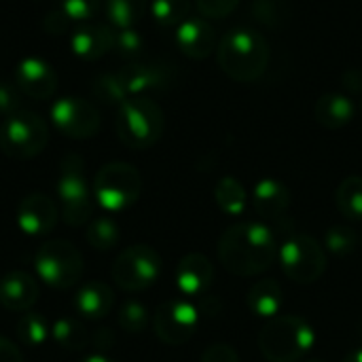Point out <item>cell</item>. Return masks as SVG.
I'll list each match as a JSON object with an SVG mask.
<instances>
[{
	"label": "cell",
	"instance_id": "7a4b0ae2",
	"mask_svg": "<svg viewBox=\"0 0 362 362\" xmlns=\"http://www.w3.org/2000/svg\"><path fill=\"white\" fill-rule=\"evenodd\" d=\"M216 57L221 70L229 78L252 83L261 78L269 66V45L259 32L250 28H235L223 36Z\"/></svg>",
	"mask_w": 362,
	"mask_h": 362
},
{
	"label": "cell",
	"instance_id": "7bdbcfd3",
	"mask_svg": "<svg viewBox=\"0 0 362 362\" xmlns=\"http://www.w3.org/2000/svg\"><path fill=\"white\" fill-rule=\"evenodd\" d=\"M344 362H362V348L361 350H356V352H352V354H348Z\"/></svg>",
	"mask_w": 362,
	"mask_h": 362
},
{
	"label": "cell",
	"instance_id": "d6a6232c",
	"mask_svg": "<svg viewBox=\"0 0 362 362\" xmlns=\"http://www.w3.org/2000/svg\"><path fill=\"white\" fill-rule=\"evenodd\" d=\"M325 246L327 250L337 257V259H344V257H350L356 248V235L350 227H344V225H333L327 233H325Z\"/></svg>",
	"mask_w": 362,
	"mask_h": 362
},
{
	"label": "cell",
	"instance_id": "d6986e66",
	"mask_svg": "<svg viewBox=\"0 0 362 362\" xmlns=\"http://www.w3.org/2000/svg\"><path fill=\"white\" fill-rule=\"evenodd\" d=\"M115 47V28L104 23H87L72 32L70 49L76 57L93 62Z\"/></svg>",
	"mask_w": 362,
	"mask_h": 362
},
{
	"label": "cell",
	"instance_id": "836d02e7",
	"mask_svg": "<svg viewBox=\"0 0 362 362\" xmlns=\"http://www.w3.org/2000/svg\"><path fill=\"white\" fill-rule=\"evenodd\" d=\"M112 49L123 57H136L144 49V38L136 28L115 30V47Z\"/></svg>",
	"mask_w": 362,
	"mask_h": 362
},
{
	"label": "cell",
	"instance_id": "5bb4252c",
	"mask_svg": "<svg viewBox=\"0 0 362 362\" xmlns=\"http://www.w3.org/2000/svg\"><path fill=\"white\" fill-rule=\"evenodd\" d=\"M15 85L32 100H49L57 91V74L42 57H23L15 66Z\"/></svg>",
	"mask_w": 362,
	"mask_h": 362
},
{
	"label": "cell",
	"instance_id": "e575fe53",
	"mask_svg": "<svg viewBox=\"0 0 362 362\" xmlns=\"http://www.w3.org/2000/svg\"><path fill=\"white\" fill-rule=\"evenodd\" d=\"M59 8L72 21H87L98 15V11L102 8V0H62Z\"/></svg>",
	"mask_w": 362,
	"mask_h": 362
},
{
	"label": "cell",
	"instance_id": "f35d334b",
	"mask_svg": "<svg viewBox=\"0 0 362 362\" xmlns=\"http://www.w3.org/2000/svg\"><path fill=\"white\" fill-rule=\"evenodd\" d=\"M68 17H66V13L59 8V11H53V13H49L47 15V19H45V30L47 32H51V34H62V32H66L68 30Z\"/></svg>",
	"mask_w": 362,
	"mask_h": 362
},
{
	"label": "cell",
	"instance_id": "f546056e",
	"mask_svg": "<svg viewBox=\"0 0 362 362\" xmlns=\"http://www.w3.org/2000/svg\"><path fill=\"white\" fill-rule=\"evenodd\" d=\"M85 240L93 250H110L119 244V225L110 218H95L85 229Z\"/></svg>",
	"mask_w": 362,
	"mask_h": 362
},
{
	"label": "cell",
	"instance_id": "60d3db41",
	"mask_svg": "<svg viewBox=\"0 0 362 362\" xmlns=\"http://www.w3.org/2000/svg\"><path fill=\"white\" fill-rule=\"evenodd\" d=\"M110 344H112V333H110L108 329H100V331L95 333V337H93V346L100 350L98 354H102V350L110 348Z\"/></svg>",
	"mask_w": 362,
	"mask_h": 362
},
{
	"label": "cell",
	"instance_id": "277c9868",
	"mask_svg": "<svg viewBox=\"0 0 362 362\" xmlns=\"http://www.w3.org/2000/svg\"><path fill=\"white\" fill-rule=\"evenodd\" d=\"M163 110L157 102L144 95H134L119 106L117 112V136L134 148L144 151L159 142L163 134Z\"/></svg>",
	"mask_w": 362,
	"mask_h": 362
},
{
	"label": "cell",
	"instance_id": "52a82bcc",
	"mask_svg": "<svg viewBox=\"0 0 362 362\" xmlns=\"http://www.w3.org/2000/svg\"><path fill=\"white\" fill-rule=\"evenodd\" d=\"M36 276L51 288L66 291L78 284L85 265L78 248L68 240H51L38 246L34 255Z\"/></svg>",
	"mask_w": 362,
	"mask_h": 362
},
{
	"label": "cell",
	"instance_id": "ffe728a7",
	"mask_svg": "<svg viewBox=\"0 0 362 362\" xmlns=\"http://www.w3.org/2000/svg\"><path fill=\"white\" fill-rule=\"evenodd\" d=\"M74 310L89 320H100L106 318L112 308H115V293L108 284L104 282H87L83 284L72 299Z\"/></svg>",
	"mask_w": 362,
	"mask_h": 362
},
{
	"label": "cell",
	"instance_id": "8992f818",
	"mask_svg": "<svg viewBox=\"0 0 362 362\" xmlns=\"http://www.w3.org/2000/svg\"><path fill=\"white\" fill-rule=\"evenodd\" d=\"M57 197L62 204L64 221L70 227H83L89 223L93 214L91 191L85 176V161L76 153L64 155L59 163V178H57Z\"/></svg>",
	"mask_w": 362,
	"mask_h": 362
},
{
	"label": "cell",
	"instance_id": "30bf717a",
	"mask_svg": "<svg viewBox=\"0 0 362 362\" xmlns=\"http://www.w3.org/2000/svg\"><path fill=\"white\" fill-rule=\"evenodd\" d=\"M110 274L119 288L140 293L153 286L161 276V257L146 244H134L117 257Z\"/></svg>",
	"mask_w": 362,
	"mask_h": 362
},
{
	"label": "cell",
	"instance_id": "83f0119b",
	"mask_svg": "<svg viewBox=\"0 0 362 362\" xmlns=\"http://www.w3.org/2000/svg\"><path fill=\"white\" fill-rule=\"evenodd\" d=\"M339 212L350 221H362V176H348L335 193Z\"/></svg>",
	"mask_w": 362,
	"mask_h": 362
},
{
	"label": "cell",
	"instance_id": "484cf974",
	"mask_svg": "<svg viewBox=\"0 0 362 362\" xmlns=\"http://www.w3.org/2000/svg\"><path fill=\"white\" fill-rule=\"evenodd\" d=\"M51 339L64 348V350H70V352H78V350H85L91 341L89 333L85 331V327L72 318H57L53 325H51Z\"/></svg>",
	"mask_w": 362,
	"mask_h": 362
},
{
	"label": "cell",
	"instance_id": "4fadbf2b",
	"mask_svg": "<svg viewBox=\"0 0 362 362\" xmlns=\"http://www.w3.org/2000/svg\"><path fill=\"white\" fill-rule=\"evenodd\" d=\"M59 208L45 193H28L17 206V225L25 235L42 238L51 233L57 225Z\"/></svg>",
	"mask_w": 362,
	"mask_h": 362
},
{
	"label": "cell",
	"instance_id": "8d00e7d4",
	"mask_svg": "<svg viewBox=\"0 0 362 362\" xmlns=\"http://www.w3.org/2000/svg\"><path fill=\"white\" fill-rule=\"evenodd\" d=\"M195 4L206 19H221L231 15L240 0H195Z\"/></svg>",
	"mask_w": 362,
	"mask_h": 362
},
{
	"label": "cell",
	"instance_id": "7c38bea8",
	"mask_svg": "<svg viewBox=\"0 0 362 362\" xmlns=\"http://www.w3.org/2000/svg\"><path fill=\"white\" fill-rule=\"evenodd\" d=\"M51 123L57 132H62L68 138H91L98 134L102 119L98 108L76 95H66L53 102L51 106Z\"/></svg>",
	"mask_w": 362,
	"mask_h": 362
},
{
	"label": "cell",
	"instance_id": "2e32d148",
	"mask_svg": "<svg viewBox=\"0 0 362 362\" xmlns=\"http://www.w3.org/2000/svg\"><path fill=\"white\" fill-rule=\"evenodd\" d=\"M38 282L28 272H6L0 278V305L8 312H30L38 301Z\"/></svg>",
	"mask_w": 362,
	"mask_h": 362
},
{
	"label": "cell",
	"instance_id": "9a60e30c",
	"mask_svg": "<svg viewBox=\"0 0 362 362\" xmlns=\"http://www.w3.org/2000/svg\"><path fill=\"white\" fill-rule=\"evenodd\" d=\"M176 45L178 49L193 59L208 57L216 47V34L214 28L208 23L204 15H189L178 28H176Z\"/></svg>",
	"mask_w": 362,
	"mask_h": 362
},
{
	"label": "cell",
	"instance_id": "7402d4cb",
	"mask_svg": "<svg viewBox=\"0 0 362 362\" xmlns=\"http://www.w3.org/2000/svg\"><path fill=\"white\" fill-rule=\"evenodd\" d=\"M354 102L344 93H325L316 100L314 117L327 129H341L354 119Z\"/></svg>",
	"mask_w": 362,
	"mask_h": 362
},
{
	"label": "cell",
	"instance_id": "44dd1931",
	"mask_svg": "<svg viewBox=\"0 0 362 362\" xmlns=\"http://www.w3.org/2000/svg\"><path fill=\"white\" fill-rule=\"evenodd\" d=\"M252 206L263 218H278L291 206V191L276 178H263L252 191Z\"/></svg>",
	"mask_w": 362,
	"mask_h": 362
},
{
	"label": "cell",
	"instance_id": "9c48e42d",
	"mask_svg": "<svg viewBox=\"0 0 362 362\" xmlns=\"http://www.w3.org/2000/svg\"><path fill=\"white\" fill-rule=\"evenodd\" d=\"M278 261L284 276L297 284H314L327 272L325 248L310 235H293L280 244Z\"/></svg>",
	"mask_w": 362,
	"mask_h": 362
},
{
	"label": "cell",
	"instance_id": "5b68a950",
	"mask_svg": "<svg viewBox=\"0 0 362 362\" xmlns=\"http://www.w3.org/2000/svg\"><path fill=\"white\" fill-rule=\"evenodd\" d=\"M91 193L102 210L123 212L138 202L142 193V176L132 163L112 161L100 168L93 178Z\"/></svg>",
	"mask_w": 362,
	"mask_h": 362
},
{
	"label": "cell",
	"instance_id": "3957f363",
	"mask_svg": "<svg viewBox=\"0 0 362 362\" xmlns=\"http://www.w3.org/2000/svg\"><path fill=\"white\" fill-rule=\"evenodd\" d=\"M314 329L299 316H276L259 333V350L269 362H299L312 348Z\"/></svg>",
	"mask_w": 362,
	"mask_h": 362
},
{
	"label": "cell",
	"instance_id": "e0dca14e",
	"mask_svg": "<svg viewBox=\"0 0 362 362\" xmlns=\"http://www.w3.org/2000/svg\"><path fill=\"white\" fill-rule=\"evenodd\" d=\"M214 267L206 255H185L176 265V288L185 297H202L212 286Z\"/></svg>",
	"mask_w": 362,
	"mask_h": 362
},
{
	"label": "cell",
	"instance_id": "b9f144b4",
	"mask_svg": "<svg viewBox=\"0 0 362 362\" xmlns=\"http://www.w3.org/2000/svg\"><path fill=\"white\" fill-rule=\"evenodd\" d=\"M81 362H115V361H112V358H108V356H104V354H91V356L83 358Z\"/></svg>",
	"mask_w": 362,
	"mask_h": 362
},
{
	"label": "cell",
	"instance_id": "ba28073f",
	"mask_svg": "<svg viewBox=\"0 0 362 362\" xmlns=\"http://www.w3.org/2000/svg\"><path fill=\"white\" fill-rule=\"evenodd\" d=\"M49 142L47 123L28 110H19L6 117L0 125V151L17 161L32 159L45 151Z\"/></svg>",
	"mask_w": 362,
	"mask_h": 362
},
{
	"label": "cell",
	"instance_id": "ab89813d",
	"mask_svg": "<svg viewBox=\"0 0 362 362\" xmlns=\"http://www.w3.org/2000/svg\"><path fill=\"white\" fill-rule=\"evenodd\" d=\"M0 362H23L21 350L2 335H0Z\"/></svg>",
	"mask_w": 362,
	"mask_h": 362
},
{
	"label": "cell",
	"instance_id": "6da1fadb",
	"mask_svg": "<svg viewBox=\"0 0 362 362\" xmlns=\"http://www.w3.org/2000/svg\"><path fill=\"white\" fill-rule=\"evenodd\" d=\"M278 238L263 223H238L229 227L216 246L221 265L240 278L267 272L278 261Z\"/></svg>",
	"mask_w": 362,
	"mask_h": 362
},
{
	"label": "cell",
	"instance_id": "f1b7e54d",
	"mask_svg": "<svg viewBox=\"0 0 362 362\" xmlns=\"http://www.w3.org/2000/svg\"><path fill=\"white\" fill-rule=\"evenodd\" d=\"M191 11L189 0H153L151 15L161 28H178Z\"/></svg>",
	"mask_w": 362,
	"mask_h": 362
},
{
	"label": "cell",
	"instance_id": "4dcf8cb0",
	"mask_svg": "<svg viewBox=\"0 0 362 362\" xmlns=\"http://www.w3.org/2000/svg\"><path fill=\"white\" fill-rule=\"evenodd\" d=\"M91 93L95 100H100L106 106H121L125 100H129L119 72H108V74H100L93 85H91Z\"/></svg>",
	"mask_w": 362,
	"mask_h": 362
},
{
	"label": "cell",
	"instance_id": "603a6c76",
	"mask_svg": "<svg viewBox=\"0 0 362 362\" xmlns=\"http://www.w3.org/2000/svg\"><path fill=\"white\" fill-rule=\"evenodd\" d=\"M246 303L255 316L272 320L278 316V312L282 308V286L272 278H263L250 286Z\"/></svg>",
	"mask_w": 362,
	"mask_h": 362
},
{
	"label": "cell",
	"instance_id": "74e56055",
	"mask_svg": "<svg viewBox=\"0 0 362 362\" xmlns=\"http://www.w3.org/2000/svg\"><path fill=\"white\" fill-rule=\"evenodd\" d=\"M202 362H240V356L229 344H214L202 354Z\"/></svg>",
	"mask_w": 362,
	"mask_h": 362
},
{
	"label": "cell",
	"instance_id": "d4e9b609",
	"mask_svg": "<svg viewBox=\"0 0 362 362\" xmlns=\"http://www.w3.org/2000/svg\"><path fill=\"white\" fill-rule=\"evenodd\" d=\"M148 0H106L104 11L115 30L136 28L146 13Z\"/></svg>",
	"mask_w": 362,
	"mask_h": 362
},
{
	"label": "cell",
	"instance_id": "ac0fdd59",
	"mask_svg": "<svg viewBox=\"0 0 362 362\" xmlns=\"http://www.w3.org/2000/svg\"><path fill=\"white\" fill-rule=\"evenodd\" d=\"M119 78L129 98L142 95L146 91L163 89L170 83V72L163 64L155 62H136L119 70Z\"/></svg>",
	"mask_w": 362,
	"mask_h": 362
},
{
	"label": "cell",
	"instance_id": "cb8c5ba5",
	"mask_svg": "<svg viewBox=\"0 0 362 362\" xmlns=\"http://www.w3.org/2000/svg\"><path fill=\"white\" fill-rule=\"evenodd\" d=\"M51 325L49 318L40 312H23L17 320V339L23 344V346H30V348H40L49 341L51 337Z\"/></svg>",
	"mask_w": 362,
	"mask_h": 362
},
{
	"label": "cell",
	"instance_id": "d590c367",
	"mask_svg": "<svg viewBox=\"0 0 362 362\" xmlns=\"http://www.w3.org/2000/svg\"><path fill=\"white\" fill-rule=\"evenodd\" d=\"M19 110H23L21 108V91L17 89V85L0 81V117L6 119Z\"/></svg>",
	"mask_w": 362,
	"mask_h": 362
},
{
	"label": "cell",
	"instance_id": "8fae6325",
	"mask_svg": "<svg viewBox=\"0 0 362 362\" xmlns=\"http://www.w3.org/2000/svg\"><path fill=\"white\" fill-rule=\"evenodd\" d=\"M199 325V308L187 299H170L161 303L153 316L155 335L168 346L187 344Z\"/></svg>",
	"mask_w": 362,
	"mask_h": 362
},
{
	"label": "cell",
	"instance_id": "1f68e13d",
	"mask_svg": "<svg viewBox=\"0 0 362 362\" xmlns=\"http://www.w3.org/2000/svg\"><path fill=\"white\" fill-rule=\"evenodd\" d=\"M119 327L125 331V333H132V335H138V333H144L146 327H148V310L144 303L140 301H125L119 310Z\"/></svg>",
	"mask_w": 362,
	"mask_h": 362
},
{
	"label": "cell",
	"instance_id": "4316f807",
	"mask_svg": "<svg viewBox=\"0 0 362 362\" xmlns=\"http://www.w3.org/2000/svg\"><path fill=\"white\" fill-rule=\"evenodd\" d=\"M214 199L225 214L238 216L246 210V189L233 176H225L218 180L214 189Z\"/></svg>",
	"mask_w": 362,
	"mask_h": 362
},
{
	"label": "cell",
	"instance_id": "ee69618b",
	"mask_svg": "<svg viewBox=\"0 0 362 362\" xmlns=\"http://www.w3.org/2000/svg\"><path fill=\"white\" fill-rule=\"evenodd\" d=\"M308 362H325V361H308Z\"/></svg>",
	"mask_w": 362,
	"mask_h": 362
}]
</instances>
